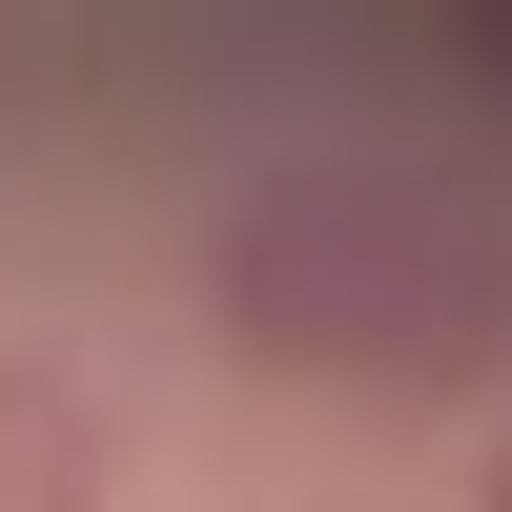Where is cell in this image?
Wrapping results in <instances>:
<instances>
[{
	"label": "cell",
	"mask_w": 512,
	"mask_h": 512,
	"mask_svg": "<svg viewBox=\"0 0 512 512\" xmlns=\"http://www.w3.org/2000/svg\"><path fill=\"white\" fill-rule=\"evenodd\" d=\"M103 390H82L62 349H0V512H103Z\"/></svg>",
	"instance_id": "obj_2"
},
{
	"label": "cell",
	"mask_w": 512,
	"mask_h": 512,
	"mask_svg": "<svg viewBox=\"0 0 512 512\" xmlns=\"http://www.w3.org/2000/svg\"><path fill=\"white\" fill-rule=\"evenodd\" d=\"M205 328L267 390L328 410H451L512 369V205L410 164H287L205 226Z\"/></svg>",
	"instance_id": "obj_1"
},
{
	"label": "cell",
	"mask_w": 512,
	"mask_h": 512,
	"mask_svg": "<svg viewBox=\"0 0 512 512\" xmlns=\"http://www.w3.org/2000/svg\"><path fill=\"white\" fill-rule=\"evenodd\" d=\"M492 512H512V472H492Z\"/></svg>",
	"instance_id": "obj_3"
}]
</instances>
